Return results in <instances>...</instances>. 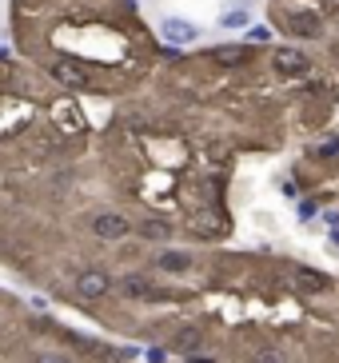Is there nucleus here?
<instances>
[{"label":"nucleus","mask_w":339,"mask_h":363,"mask_svg":"<svg viewBox=\"0 0 339 363\" xmlns=\"http://www.w3.org/2000/svg\"><path fill=\"white\" fill-rule=\"evenodd\" d=\"M168 96L188 112L180 132H200L216 160L316 144L339 136V56L291 40L212 44L176 60Z\"/></svg>","instance_id":"nucleus-1"},{"label":"nucleus","mask_w":339,"mask_h":363,"mask_svg":"<svg viewBox=\"0 0 339 363\" xmlns=\"http://www.w3.org/2000/svg\"><path fill=\"white\" fill-rule=\"evenodd\" d=\"M291 196H299L304 216H323L331 240L339 244V136L304 144V156L291 168Z\"/></svg>","instance_id":"nucleus-2"},{"label":"nucleus","mask_w":339,"mask_h":363,"mask_svg":"<svg viewBox=\"0 0 339 363\" xmlns=\"http://www.w3.org/2000/svg\"><path fill=\"white\" fill-rule=\"evenodd\" d=\"M267 24L291 44L339 56V0H267Z\"/></svg>","instance_id":"nucleus-3"},{"label":"nucleus","mask_w":339,"mask_h":363,"mask_svg":"<svg viewBox=\"0 0 339 363\" xmlns=\"http://www.w3.org/2000/svg\"><path fill=\"white\" fill-rule=\"evenodd\" d=\"M132 232H136V228L128 224V216H120V212H100L92 220V235H96V240H108V244L128 240Z\"/></svg>","instance_id":"nucleus-4"},{"label":"nucleus","mask_w":339,"mask_h":363,"mask_svg":"<svg viewBox=\"0 0 339 363\" xmlns=\"http://www.w3.org/2000/svg\"><path fill=\"white\" fill-rule=\"evenodd\" d=\"M156 267L164 272V276H188L191 267H196V256L184 252V247H164V252L156 256Z\"/></svg>","instance_id":"nucleus-5"},{"label":"nucleus","mask_w":339,"mask_h":363,"mask_svg":"<svg viewBox=\"0 0 339 363\" xmlns=\"http://www.w3.org/2000/svg\"><path fill=\"white\" fill-rule=\"evenodd\" d=\"M76 291H80V299H104L108 291H112V279H108V272L88 267V272H80V279H76Z\"/></svg>","instance_id":"nucleus-6"},{"label":"nucleus","mask_w":339,"mask_h":363,"mask_svg":"<svg viewBox=\"0 0 339 363\" xmlns=\"http://www.w3.org/2000/svg\"><path fill=\"white\" fill-rule=\"evenodd\" d=\"M52 76L60 80V84H68V88H88V84H92V76H88V68H80L76 60H68V56L52 60Z\"/></svg>","instance_id":"nucleus-7"},{"label":"nucleus","mask_w":339,"mask_h":363,"mask_svg":"<svg viewBox=\"0 0 339 363\" xmlns=\"http://www.w3.org/2000/svg\"><path fill=\"white\" fill-rule=\"evenodd\" d=\"M136 235L144 240V244H168L172 235H176V228H172L168 220H160V216H148V220L136 224Z\"/></svg>","instance_id":"nucleus-8"},{"label":"nucleus","mask_w":339,"mask_h":363,"mask_svg":"<svg viewBox=\"0 0 339 363\" xmlns=\"http://www.w3.org/2000/svg\"><path fill=\"white\" fill-rule=\"evenodd\" d=\"M116 291L124 299H152V291H156V288H152V279L144 276V272H128V276L116 284Z\"/></svg>","instance_id":"nucleus-9"},{"label":"nucleus","mask_w":339,"mask_h":363,"mask_svg":"<svg viewBox=\"0 0 339 363\" xmlns=\"http://www.w3.org/2000/svg\"><path fill=\"white\" fill-rule=\"evenodd\" d=\"M160 36L168 44H191L196 36H200V28L196 24H188V21H176V16H168V21L160 24Z\"/></svg>","instance_id":"nucleus-10"},{"label":"nucleus","mask_w":339,"mask_h":363,"mask_svg":"<svg viewBox=\"0 0 339 363\" xmlns=\"http://www.w3.org/2000/svg\"><path fill=\"white\" fill-rule=\"evenodd\" d=\"M220 24H223V28H244V24H248V9H232V12H223Z\"/></svg>","instance_id":"nucleus-11"},{"label":"nucleus","mask_w":339,"mask_h":363,"mask_svg":"<svg viewBox=\"0 0 339 363\" xmlns=\"http://www.w3.org/2000/svg\"><path fill=\"white\" fill-rule=\"evenodd\" d=\"M164 359H168V355H164V347H152V352H148V363H164Z\"/></svg>","instance_id":"nucleus-12"},{"label":"nucleus","mask_w":339,"mask_h":363,"mask_svg":"<svg viewBox=\"0 0 339 363\" xmlns=\"http://www.w3.org/2000/svg\"><path fill=\"white\" fill-rule=\"evenodd\" d=\"M36 363H68V359H64V355H40Z\"/></svg>","instance_id":"nucleus-13"}]
</instances>
